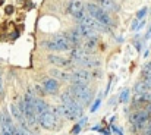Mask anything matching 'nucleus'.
Listing matches in <instances>:
<instances>
[{
  "instance_id": "nucleus-13",
  "label": "nucleus",
  "mask_w": 151,
  "mask_h": 135,
  "mask_svg": "<svg viewBox=\"0 0 151 135\" xmlns=\"http://www.w3.org/2000/svg\"><path fill=\"white\" fill-rule=\"evenodd\" d=\"M65 37H68V40L72 43V45H75V47H78V45H81V43L84 41V38H82V35L79 34V31L76 30V28H73V30H70Z\"/></svg>"
},
{
  "instance_id": "nucleus-19",
  "label": "nucleus",
  "mask_w": 151,
  "mask_h": 135,
  "mask_svg": "<svg viewBox=\"0 0 151 135\" xmlns=\"http://www.w3.org/2000/svg\"><path fill=\"white\" fill-rule=\"evenodd\" d=\"M142 81H145V82H147V84L151 87V72L142 71Z\"/></svg>"
},
{
  "instance_id": "nucleus-22",
  "label": "nucleus",
  "mask_w": 151,
  "mask_h": 135,
  "mask_svg": "<svg viewBox=\"0 0 151 135\" xmlns=\"http://www.w3.org/2000/svg\"><path fill=\"white\" fill-rule=\"evenodd\" d=\"M35 91L38 92V95H40V97H43V95H44V92H46L44 88H43V85H35Z\"/></svg>"
},
{
  "instance_id": "nucleus-12",
  "label": "nucleus",
  "mask_w": 151,
  "mask_h": 135,
  "mask_svg": "<svg viewBox=\"0 0 151 135\" xmlns=\"http://www.w3.org/2000/svg\"><path fill=\"white\" fill-rule=\"evenodd\" d=\"M41 85H43L46 92H50V94H53V92H56L59 90V81L54 79V78H44Z\"/></svg>"
},
{
  "instance_id": "nucleus-9",
  "label": "nucleus",
  "mask_w": 151,
  "mask_h": 135,
  "mask_svg": "<svg viewBox=\"0 0 151 135\" xmlns=\"http://www.w3.org/2000/svg\"><path fill=\"white\" fill-rule=\"evenodd\" d=\"M76 30L79 31V34L82 35L84 40H99V32L94 31L93 28H90L88 25L79 24V25L76 27Z\"/></svg>"
},
{
  "instance_id": "nucleus-28",
  "label": "nucleus",
  "mask_w": 151,
  "mask_h": 135,
  "mask_svg": "<svg viewBox=\"0 0 151 135\" xmlns=\"http://www.w3.org/2000/svg\"><path fill=\"white\" fill-rule=\"evenodd\" d=\"M87 121H88V118H87V116H84V118H82V121H81V123H79V125H85V123H87Z\"/></svg>"
},
{
  "instance_id": "nucleus-25",
  "label": "nucleus",
  "mask_w": 151,
  "mask_h": 135,
  "mask_svg": "<svg viewBox=\"0 0 151 135\" xmlns=\"http://www.w3.org/2000/svg\"><path fill=\"white\" fill-rule=\"evenodd\" d=\"M79 131H81V125H75L73 129H72V134L76 135V134H79Z\"/></svg>"
},
{
  "instance_id": "nucleus-24",
  "label": "nucleus",
  "mask_w": 151,
  "mask_h": 135,
  "mask_svg": "<svg viewBox=\"0 0 151 135\" xmlns=\"http://www.w3.org/2000/svg\"><path fill=\"white\" fill-rule=\"evenodd\" d=\"M100 98H97V100H96V103H94V104H93V107H91V112H96V110H97V109H99V106H100Z\"/></svg>"
},
{
  "instance_id": "nucleus-21",
  "label": "nucleus",
  "mask_w": 151,
  "mask_h": 135,
  "mask_svg": "<svg viewBox=\"0 0 151 135\" xmlns=\"http://www.w3.org/2000/svg\"><path fill=\"white\" fill-rule=\"evenodd\" d=\"M147 10H148L147 7H142V9H139V10H138V13H137V18H138V19H142V18L145 16Z\"/></svg>"
},
{
  "instance_id": "nucleus-15",
  "label": "nucleus",
  "mask_w": 151,
  "mask_h": 135,
  "mask_svg": "<svg viewBox=\"0 0 151 135\" xmlns=\"http://www.w3.org/2000/svg\"><path fill=\"white\" fill-rule=\"evenodd\" d=\"M10 115H12V118H13L19 125L27 123V122H25V118H24V115H22V112H21V109H19L18 104H10Z\"/></svg>"
},
{
  "instance_id": "nucleus-6",
  "label": "nucleus",
  "mask_w": 151,
  "mask_h": 135,
  "mask_svg": "<svg viewBox=\"0 0 151 135\" xmlns=\"http://www.w3.org/2000/svg\"><path fill=\"white\" fill-rule=\"evenodd\" d=\"M93 78V72L88 69H78L72 72V82L73 84H88V81Z\"/></svg>"
},
{
  "instance_id": "nucleus-26",
  "label": "nucleus",
  "mask_w": 151,
  "mask_h": 135,
  "mask_svg": "<svg viewBox=\"0 0 151 135\" xmlns=\"http://www.w3.org/2000/svg\"><path fill=\"white\" fill-rule=\"evenodd\" d=\"M3 95V77H1V72H0V97Z\"/></svg>"
},
{
  "instance_id": "nucleus-7",
  "label": "nucleus",
  "mask_w": 151,
  "mask_h": 135,
  "mask_svg": "<svg viewBox=\"0 0 151 135\" xmlns=\"http://www.w3.org/2000/svg\"><path fill=\"white\" fill-rule=\"evenodd\" d=\"M81 24L88 25L90 28H93V30H94V31H97V32H106V31L109 30V27H107V25H104V24L99 22L97 19H94V18H93V16H90V15H84V18L81 19Z\"/></svg>"
},
{
  "instance_id": "nucleus-3",
  "label": "nucleus",
  "mask_w": 151,
  "mask_h": 135,
  "mask_svg": "<svg viewBox=\"0 0 151 135\" xmlns=\"http://www.w3.org/2000/svg\"><path fill=\"white\" fill-rule=\"evenodd\" d=\"M150 119H151V115L147 110H137V112H134L131 115L129 122H131V125H132V128L135 131H144L145 126L148 125Z\"/></svg>"
},
{
  "instance_id": "nucleus-10",
  "label": "nucleus",
  "mask_w": 151,
  "mask_h": 135,
  "mask_svg": "<svg viewBox=\"0 0 151 135\" xmlns=\"http://www.w3.org/2000/svg\"><path fill=\"white\" fill-rule=\"evenodd\" d=\"M51 78L57 79V81H65V82H72V72L63 71V69H53L50 71Z\"/></svg>"
},
{
  "instance_id": "nucleus-4",
  "label": "nucleus",
  "mask_w": 151,
  "mask_h": 135,
  "mask_svg": "<svg viewBox=\"0 0 151 135\" xmlns=\"http://www.w3.org/2000/svg\"><path fill=\"white\" fill-rule=\"evenodd\" d=\"M87 12H88L90 16H93L94 19H97L101 24H104V25H107V27L111 25V18H110V15H109L106 10H103L99 4L88 3V4H87Z\"/></svg>"
},
{
  "instance_id": "nucleus-23",
  "label": "nucleus",
  "mask_w": 151,
  "mask_h": 135,
  "mask_svg": "<svg viewBox=\"0 0 151 135\" xmlns=\"http://www.w3.org/2000/svg\"><path fill=\"white\" fill-rule=\"evenodd\" d=\"M4 12H6L7 15H12V13L15 12V7H13L12 4H9V6H6V7H4Z\"/></svg>"
},
{
  "instance_id": "nucleus-2",
  "label": "nucleus",
  "mask_w": 151,
  "mask_h": 135,
  "mask_svg": "<svg viewBox=\"0 0 151 135\" xmlns=\"http://www.w3.org/2000/svg\"><path fill=\"white\" fill-rule=\"evenodd\" d=\"M41 45L46 47L47 50H56V51H68L73 47L72 43L68 40V37L65 35H56L50 41H43Z\"/></svg>"
},
{
  "instance_id": "nucleus-1",
  "label": "nucleus",
  "mask_w": 151,
  "mask_h": 135,
  "mask_svg": "<svg viewBox=\"0 0 151 135\" xmlns=\"http://www.w3.org/2000/svg\"><path fill=\"white\" fill-rule=\"evenodd\" d=\"M69 92L73 95V98L81 106L88 104L91 97H93V91L90 90L88 84H72V87L69 88Z\"/></svg>"
},
{
  "instance_id": "nucleus-18",
  "label": "nucleus",
  "mask_w": 151,
  "mask_h": 135,
  "mask_svg": "<svg viewBox=\"0 0 151 135\" xmlns=\"http://www.w3.org/2000/svg\"><path fill=\"white\" fill-rule=\"evenodd\" d=\"M151 90V87L145 82V81H139V82H137L135 84V91L138 92V94H144V92H148Z\"/></svg>"
},
{
  "instance_id": "nucleus-20",
  "label": "nucleus",
  "mask_w": 151,
  "mask_h": 135,
  "mask_svg": "<svg viewBox=\"0 0 151 135\" xmlns=\"http://www.w3.org/2000/svg\"><path fill=\"white\" fill-rule=\"evenodd\" d=\"M122 103H126L128 100H129V90H123L122 91V94H120V98H119Z\"/></svg>"
},
{
  "instance_id": "nucleus-11",
  "label": "nucleus",
  "mask_w": 151,
  "mask_h": 135,
  "mask_svg": "<svg viewBox=\"0 0 151 135\" xmlns=\"http://www.w3.org/2000/svg\"><path fill=\"white\" fill-rule=\"evenodd\" d=\"M47 60H49V63L56 65V66H59V68H68V66L72 65L70 60H68V59H65V57H62V56H56V54H49V56H47Z\"/></svg>"
},
{
  "instance_id": "nucleus-29",
  "label": "nucleus",
  "mask_w": 151,
  "mask_h": 135,
  "mask_svg": "<svg viewBox=\"0 0 151 135\" xmlns=\"http://www.w3.org/2000/svg\"><path fill=\"white\" fill-rule=\"evenodd\" d=\"M145 110H147V112L151 115V103H148V104H147V109H145Z\"/></svg>"
},
{
  "instance_id": "nucleus-5",
  "label": "nucleus",
  "mask_w": 151,
  "mask_h": 135,
  "mask_svg": "<svg viewBox=\"0 0 151 135\" xmlns=\"http://www.w3.org/2000/svg\"><path fill=\"white\" fill-rule=\"evenodd\" d=\"M38 122H40V125H41L44 129H54V128L59 126V119L51 113L50 110H49L47 113L40 115V116H38Z\"/></svg>"
},
{
  "instance_id": "nucleus-8",
  "label": "nucleus",
  "mask_w": 151,
  "mask_h": 135,
  "mask_svg": "<svg viewBox=\"0 0 151 135\" xmlns=\"http://www.w3.org/2000/svg\"><path fill=\"white\" fill-rule=\"evenodd\" d=\"M84 9H87V6L84 4V1L82 0H72L70 1V13L78 19V21H81L82 18H84Z\"/></svg>"
},
{
  "instance_id": "nucleus-17",
  "label": "nucleus",
  "mask_w": 151,
  "mask_h": 135,
  "mask_svg": "<svg viewBox=\"0 0 151 135\" xmlns=\"http://www.w3.org/2000/svg\"><path fill=\"white\" fill-rule=\"evenodd\" d=\"M49 112V104L44 101V100H41V98H37V101H35V113L40 116V115H43V113H47Z\"/></svg>"
},
{
  "instance_id": "nucleus-27",
  "label": "nucleus",
  "mask_w": 151,
  "mask_h": 135,
  "mask_svg": "<svg viewBox=\"0 0 151 135\" xmlns=\"http://www.w3.org/2000/svg\"><path fill=\"white\" fill-rule=\"evenodd\" d=\"M142 71H147V72H151V62H148L145 66H144V69Z\"/></svg>"
},
{
  "instance_id": "nucleus-14",
  "label": "nucleus",
  "mask_w": 151,
  "mask_h": 135,
  "mask_svg": "<svg viewBox=\"0 0 151 135\" xmlns=\"http://www.w3.org/2000/svg\"><path fill=\"white\" fill-rule=\"evenodd\" d=\"M97 41L99 40H84L81 45H78L84 53H87V54H91V53H94L96 51V48H97Z\"/></svg>"
},
{
  "instance_id": "nucleus-16",
  "label": "nucleus",
  "mask_w": 151,
  "mask_h": 135,
  "mask_svg": "<svg viewBox=\"0 0 151 135\" xmlns=\"http://www.w3.org/2000/svg\"><path fill=\"white\" fill-rule=\"evenodd\" d=\"M99 1H100L99 6L106 12H117L119 10V4L114 0H99Z\"/></svg>"
}]
</instances>
